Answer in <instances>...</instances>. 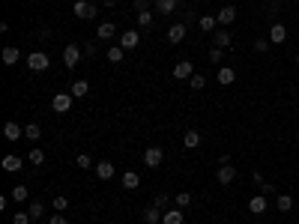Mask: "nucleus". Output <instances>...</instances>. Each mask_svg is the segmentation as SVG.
Wrapping results in <instances>:
<instances>
[{
  "instance_id": "f257e3e1",
  "label": "nucleus",
  "mask_w": 299,
  "mask_h": 224,
  "mask_svg": "<svg viewBox=\"0 0 299 224\" xmlns=\"http://www.w3.org/2000/svg\"><path fill=\"white\" fill-rule=\"evenodd\" d=\"M81 54H84V48H78L75 42H69V45L63 48V63H66V69H75V66H78Z\"/></svg>"
},
{
  "instance_id": "f03ea898",
  "label": "nucleus",
  "mask_w": 299,
  "mask_h": 224,
  "mask_svg": "<svg viewBox=\"0 0 299 224\" xmlns=\"http://www.w3.org/2000/svg\"><path fill=\"white\" fill-rule=\"evenodd\" d=\"M72 102H75V96H72V93H57V96L51 99V108H54V114H69Z\"/></svg>"
},
{
  "instance_id": "7ed1b4c3",
  "label": "nucleus",
  "mask_w": 299,
  "mask_h": 224,
  "mask_svg": "<svg viewBox=\"0 0 299 224\" xmlns=\"http://www.w3.org/2000/svg\"><path fill=\"white\" fill-rule=\"evenodd\" d=\"M75 18H96V3L93 0H75Z\"/></svg>"
},
{
  "instance_id": "20e7f679",
  "label": "nucleus",
  "mask_w": 299,
  "mask_h": 224,
  "mask_svg": "<svg viewBox=\"0 0 299 224\" xmlns=\"http://www.w3.org/2000/svg\"><path fill=\"white\" fill-rule=\"evenodd\" d=\"M27 66H30L33 72H45V69L51 66V60H48V54H42V51H33V54L27 57Z\"/></svg>"
},
{
  "instance_id": "39448f33",
  "label": "nucleus",
  "mask_w": 299,
  "mask_h": 224,
  "mask_svg": "<svg viewBox=\"0 0 299 224\" xmlns=\"http://www.w3.org/2000/svg\"><path fill=\"white\" fill-rule=\"evenodd\" d=\"M215 18H218V27H231L237 21V6H221Z\"/></svg>"
},
{
  "instance_id": "423d86ee",
  "label": "nucleus",
  "mask_w": 299,
  "mask_h": 224,
  "mask_svg": "<svg viewBox=\"0 0 299 224\" xmlns=\"http://www.w3.org/2000/svg\"><path fill=\"white\" fill-rule=\"evenodd\" d=\"M144 165L156 170V168L162 165V146H150V149H147V153H144Z\"/></svg>"
},
{
  "instance_id": "0eeeda50",
  "label": "nucleus",
  "mask_w": 299,
  "mask_h": 224,
  "mask_svg": "<svg viewBox=\"0 0 299 224\" xmlns=\"http://www.w3.org/2000/svg\"><path fill=\"white\" fill-rule=\"evenodd\" d=\"M212 45H215V48H231V45H234V42H231L228 27H218V30L212 33Z\"/></svg>"
},
{
  "instance_id": "6e6552de",
  "label": "nucleus",
  "mask_w": 299,
  "mask_h": 224,
  "mask_svg": "<svg viewBox=\"0 0 299 224\" xmlns=\"http://www.w3.org/2000/svg\"><path fill=\"white\" fill-rule=\"evenodd\" d=\"M120 45H123L126 51H135V48L141 45V36H138V30H126V33L120 36Z\"/></svg>"
},
{
  "instance_id": "1a4fd4ad",
  "label": "nucleus",
  "mask_w": 299,
  "mask_h": 224,
  "mask_svg": "<svg viewBox=\"0 0 299 224\" xmlns=\"http://www.w3.org/2000/svg\"><path fill=\"white\" fill-rule=\"evenodd\" d=\"M215 179H218L221 185H231V182L237 179V168H234V165H221L218 173H215Z\"/></svg>"
},
{
  "instance_id": "9d476101",
  "label": "nucleus",
  "mask_w": 299,
  "mask_h": 224,
  "mask_svg": "<svg viewBox=\"0 0 299 224\" xmlns=\"http://www.w3.org/2000/svg\"><path fill=\"white\" fill-rule=\"evenodd\" d=\"M195 75V66L189 63V60H179L177 66H174V78H179V81H185V78H192Z\"/></svg>"
},
{
  "instance_id": "9b49d317",
  "label": "nucleus",
  "mask_w": 299,
  "mask_h": 224,
  "mask_svg": "<svg viewBox=\"0 0 299 224\" xmlns=\"http://www.w3.org/2000/svg\"><path fill=\"white\" fill-rule=\"evenodd\" d=\"M153 6H156V12H159V15H174V12H177V6H179V0H156Z\"/></svg>"
},
{
  "instance_id": "f8f14e48",
  "label": "nucleus",
  "mask_w": 299,
  "mask_h": 224,
  "mask_svg": "<svg viewBox=\"0 0 299 224\" xmlns=\"http://www.w3.org/2000/svg\"><path fill=\"white\" fill-rule=\"evenodd\" d=\"M234 81H237L234 66H221V69H218V84H221V87H228V84H234Z\"/></svg>"
},
{
  "instance_id": "ddd939ff",
  "label": "nucleus",
  "mask_w": 299,
  "mask_h": 224,
  "mask_svg": "<svg viewBox=\"0 0 299 224\" xmlns=\"http://www.w3.org/2000/svg\"><path fill=\"white\" fill-rule=\"evenodd\" d=\"M248 212L264 215V212H267V197H264V195H254V197L248 200Z\"/></svg>"
},
{
  "instance_id": "4468645a",
  "label": "nucleus",
  "mask_w": 299,
  "mask_h": 224,
  "mask_svg": "<svg viewBox=\"0 0 299 224\" xmlns=\"http://www.w3.org/2000/svg\"><path fill=\"white\" fill-rule=\"evenodd\" d=\"M182 39H185V24H174V27L168 30V42H171V45H179Z\"/></svg>"
},
{
  "instance_id": "2eb2a0df",
  "label": "nucleus",
  "mask_w": 299,
  "mask_h": 224,
  "mask_svg": "<svg viewBox=\"0 0 299 224\" xmlns=\"http://www.w3.org/2000/svg\"><path fill=\"white\" fill-rule=\"evenodd\" d=\"M284 39H287V27H284V24H272V27H269V42L281 45Z\"/></svg>"
},
{
  "instance_id": "dca6fc26",
  "label": "nucleus",
  "mask_w": 299,
  "mask_h": 224,
  "mask_svg": "<svg viewBox=\"0 0 299 224\" xmlns=\"http://www.w3.org/2000/svg\"><path fill=\"white\" fill-rule=\"evenodd\" d=\"M96 176L99 179H114V162H96Z\"/></svg>"
},
{
  "instance_id": "f3484780",
  "label": "nucleus",
  "mask_w": 299,
  "mask_h": 224,
  "mask_svg": "<svg viewBox=\"0 0 299 224\" xmlns=\"http://www.w3.org/2000/svg\"><path fill=\"white\" fill-rule=\"evenodd\" d=\"M198 27H201L204 33H215V30H218V18H215V15H201V18H198Z\"/></svg>"
},
{
  "instance_id": "a211bd4d",
  "label": "nucleus",
  "mask_w": 299,
  "mask_h": 224,
  "mask_svg": "<svg viewBox=\"0 0 299 224\" xmlns=\"http://www.w3.org/2000/svg\"><path fill=\"white\" fill-rule=\"evenodd\" d=\"M3 138H6V140H21V138H24V129H21L18 123H6V126H3Z\"/></svg>"
},
{
  "instance_id": "6ab92c4d",
  "label": "nucleus",
  "mask_w": 299,
  "mask_h": 224,
  "mask_svg": "<svg viewBox=\"0 0 299 224\" xmlns=\"http://www.w3.org/2000/svg\"><path fill=\"white\" fill-rule=\"evenodd\" d=\"M162 215H165V212H162V209H159L156 203L144 209V221H147V224H159V221H162Z\"/></svg>"
},
{
  "instance_id": "aec40b11",
  "label": "nucleus",
  "mask_w": 299,
  "mask_h": 224,
  "mask_svg": "<svg viewBox=\"0 0 299 224\" xmlns=\"http://www.w3.org/2000/svg\"><path fill=\"white\" fill-rule=\"evenodd\" d=\"M182 218H185V212L177 206V209H168V212L162 215V224H182Z\"/></svg>"
},
{
  "instance_id": "412c9836",
  "label": "nucleus",
  "mask_w": 299,
  "mask_h": 224,
  "mask_svg": "<svg viewBox=\"0 0 299 224\" xmlns=\"http://www.w3.org/2000/svg\"><path fill=\"white\" fill-rule=\"evenodd\" d=\"M182 143H185V149H195V146H201V132L189 129V132L182 135Z\"/></svg>"
},
{
  "instance_id": "4be33fe9",
  "label": "nucleus",
  "mask_w": 299,
  "mask_h": 224,
  "mask_svg": "<svg viewBox=\"0 0 299 224\" xmlns=\"http://www.w3.org/2000/svg\"><path fill=\"white\" fill-rule=\"evenodd\" d=\"M96 36L99 39H114V21H102L96 27Z\"/></svg>"
},
{
  "instance_id": "5701e85b",
  "label": "nucleus",
  "mask_w": 299,
  "mask_h": 224,
  "mask_svg": "<svg viewBox=\"0 0 299 224\" xmlns=\"http://www.w3.org/2000/svg\"><path fill=\"white\" fill-rule=\"evenodd\" d=\"M18 57H21V51H18L15 45H6V48H3V63H6V66H15Z\"/></svg>"
},
{
  "instance_id": "b1692460",
  "label": "nucleus",
  "mask_w": 299,
  "mask_h": 224,
  "mask_svg": "<svg viewBox=\"0 0 299 224\" xmlns=\"http://www.w3.org/2000/svg\"><path fill=\"white\" fill-rule=\"evenodd\" d=\"M21 165H24V162H21L18 156H12V153H9V156H3V170L15 173V170H21Z\"/></svg>"
},
{
  "instance_id": "393cba45",
  "label": "nucleus",
  "mask_w": 299,
  "mask_h": 224,
  "mask_svg": "<svg viewBox=\"0 0 299 224\" xmlns=\"http://www.w3.org/2000/svg\"><path fill=\"white\" fill-rule=\"evenodd\" d=\"M123 57H126V48L123 45H111L108 48V60L111 63H123Z\"/></svg>"
},
{
  "instance_id": "a878e982",
  "label": "nucleus",
  "mask_w": 299,
  "mask_h": 224,
  "mask_svg": "<svg viewBox=\"0 0 299 224\" xmlns=\"http://www.w3.org/2000/svg\"><path fill=\"white\" fill-rule=\"evenodd\" d=\"M69 93H72V96H75V99H84V96H87V93H90V84H87V81H75V84H72V90H69Z\"/></svg>"
},
{
  "instance_id": "bb28decb",
  "label": "nucleus",
  "mask_w": 299,
  "mask_h": 224,
  "mask_svg": "<svg viewBox=\"0 0 299 224\" xmlns=\"http://www.w3.org/2000/svg\"><path fill=\"white\" fill-rule=\"evenodd\" d=\"M138 185H141V176L135 170H126L123 173V189H138Z\"/></svg>"
},
{
  "instance_id": "cd10ccee",
  "label": "nucleus",
  "mask_w": 299,
  "mask_h": 224,
  "mask_svg": "<svg viewBox=\"0 0 299 224\" xmlns=\"http://www.w3.org/2000/svg\"><path fill=\"white\" fill-rule=\"evenodd\" d=\"M27 197H30L27 185H12V200H15V203H24Z\"/></svg>"
},
{
  "instance_id": "c85d7f7f",
  "label": "nucleus",
  "mask_w": 299,
  "mask_h": 224,
  "mask_svg": "<svg viewBox=\"0 0 299 224\" xmlns=\"http://www.w3.org/2000/svg\"><path fill=\"white\" fill-rule=\"evenodd\" d=\"M27 212H30V218H33V221H39V218H42V212H45V209H42V200H30Z\"/></svg>"
},
{
  "instance_id": "c756f323",
  "label": "nucleus",
  "mask_w": 299,
  "mask_h": 224,
  "mask_svg": "<svg viewBox=\"0 0 299 224\" xmlns=\"http://www.w3.org/2000/svg\"><path fill=\"white\" fill-rule=\"evenodd\" d=\"M24 138H27V140H39V138H42V129L36 126V123H30V126H24Z\"/></svg>"
},
{
  "instance_id": "7c9ffc66",
  "label": "nucleus",
  "mask_w": 299,
  "mask_h": 224,
  "mask_svg": "<svg viewBox=\"0 0 299 224\" xmlns=\"http://www.w3.org/2000/svg\"><path fill=\"white\" fill-rule=\"evenodd\" d=\"M174 203H177L179 209H185V206H192V195H189V192H179V195L174 197Z\"/></svg>"
},
{
  "instance_id": "2f4dec72",
  "label": "nucleus",
  "mask_w": 299,
  "mask_h": 224,
  "mask_svg": "<svg viewBox=\"0 0 299 224\" xmlns=\"http://www.w3.org/2000/svg\"><path fill=\"white\" fill-rule=\"evenodd\" d=\"M30 162H33V165H39V168L45 165V153H42L39 146H33V149H30Z\"/></svg>"
},
{
  "instance_id": "473e14b6",
  "label": "nucleus",
  "mask_w": 299,
  "mask_h": 224,
  "mask_svg": "<svg viewBox=\"0 0 299 224\" xmlns=\"http://www.w3.org/2000/svg\"><path fill=\"white\" fill-rule=\"evenodd\" d=\"M278 209L281 212H290L293 209V197L290 195H278Z\"/></svg>"
},
{
  "instance_id": "72a5a7b5",
  "label": "nucleus",
  "mask_w": 299,
  "mask_h": 224,
  "mask_svg": "<svg viewBox=\"0 0 299 224\" xmlns=\"http://www.w3.org/2000/svg\"><path fill=\"white\" fill-rule=\"evenodd\" d=\"M189 87H192V90H204V87H207V78H204V75H192V78H189Z\"/></svg>"
},
{
  "instance_id": "f704fd0d",
  "label": "nucleus",
  "mask_w": 299,
  "mask_h": 224,
  "mask_svg": "<svg viewBox=\"0 0 299 224\" xmlns=\"http://www.w3.org/2000/svg\"><path fill=\"white\" fill-rule=\"evenodd\" d=\"M33 218H30V212H24V209H18L15 215H12V224H30Z\"/></svg>"
},
{
  "instance_id": "c9c22d12",
  "label": "nucleus",
  "mask_w": 299,
  "mask_h": 224,
  "mask_svg": "<svg viewBox=\"0 0 299 224\" xmlns=\"http://www.w3.org/2000/svg\"><path fill=\"white\" fill-rule=\"evenodd\" d=\"M269 45H272L269 39H254V51H257V54H267V51H269Z\"/></svg>"
},
{
  "instance_id": "e433bc0d",
  "label": "nucleus",
  "mask_w": 299,
  "mask_h": 224,
  "mask_svg": "<svg viewBox=\"0 0 299 224\" xmlns=\"http://www.w3.org/2000/svg\"><path fill=\"white\" fill-rule=\"evenodd\" d=\"M138 24L141 27H150V24H153V12H150V9L147 12H138Z\"/></svg>"
},
{
  "instance_id": "4c0bfd02",
  "label": "nucleus",
  "mask_w": 299,
  "mask_h": 224,
  "mask_svg": "<svg viewBox=\"0 0 299 224\" xmlns=\"http://www.w3.org/2000/svg\"><path fill=\"white\" fill-rule=\"evenodd\" d=\"M75 165H78L81 170H90V165H93V162H90V156H87V153H81L78 159H75Z\"/></svg>"
},
{
  "instance_id": "58836bf2",
  "label": "nucleus",
  "mask_w": 299,
  "mask_h": 224,
  "mask_svg": "<svg viewBox=\"0 0 299 224\" xmlns=\"http://www.w3.org/2000/svg\"><path fill=\"white\" fill-rule=\"evenodd\" d=\"M221 57H224V48H209V63H221Z\"/></svg>"
},
{
  "instance_id": "ea45409f",
  "label": "nucleus",
  "mask_w": 299,
  "mask_h": 224,
  "mask_svg": "<svg viewBox=\"0 0 299 224\" xmlns=\"http://www.w3.org/2000/svg\"><path fill=\"white\" fill-rule=\"evenodd\" d=\"M153 203H156V206H159V209H165V206H168V203H171V195H165V192H159V195H156V200H153Z\"/></svg>"
},
{
  "instance_id": "a19ab883",
  "label": "nucleus",
  "mask_w": 299,
  "mask_h": 224,
  "mask_svg": "<svg viewBox=\"0 0 299 224\" xmlns=\"http://www.w3.org/2000/svg\"><path fill=\"white\" fill-rule=\"evenodd\" d=\"M54 209H57V212H66V209H69V200H66L63 195H57V197H54Z\"/></svg>"
},
{
  "instance_id": "79ce46f5",
  "label": "nucleus",
  "mask_w": 299,
  "mask_h": 224,
  "mask_svg": "<svg viewBox=\"0 0 299 224\" xmlns=\"http://www.w3.org/2000/svg\"><path fill=\"white\" fill-rule=\"evenodd\" d=\"M48 224H66V215H63V212H54V215L48 218Z\"/></svg>"
},
{
  "instance_id": "37998d69",
  "label": "nucleus",
  "mask_w": 299,
  "mask_h": 224,
  "mask_svg": "<svg viewBox=\"0 0 299 224\" xmlns=\"http://www.w3.org/2000/svg\"><path fill=\"white\" fill-rule=\"evenodd\" d=\"M135 9H138V12H147V9H150V0H135Z\"/></svg>"
},
{
  "instance_id": "c03bdc74",
  "label": "nucleus",
  "mask_w": 299,
  "mask_h": 224,
  "mask_svg": "<svg viewBox=\"0 0 299 224\" xmlns=\"http://www.w3.org/2000/svg\"><path fill=\"white\" fill-rule=\"evenodd\" d=\"M84 54H87V57H96V45H93V42H87V45H84Z\"/></svg>"
},
{
  "instance_id": "a18cd8bd",
  "label": "nucleus",
  "mask_w": 299,
  "mask_h": 224,
  "mask_svg": "<svg viewBox=\"0 0 299 224\" xmlns=\"http://www.w3.org/2000/svg\"><path fill=\"white\" fill-rule=\"evenodd\" d=\"M102 3H105V6H111V9H114V3H117V0H102Z\"/></svg>"
},
{
  "instance_id": "49530a36",
  "label": "nucleus",
  "mask_w": 299,
  "mask_h": 224,
  "mask_svg": "<svg viewBox=\"0 0 299 224\" xmlns=\"http://www.w3.org/2000/svg\"><path fill=\"white\" fill-rule=\"evenodd\" d=\"M260 3H272V0H260Z\"/></svg>"
},
{
  "instance_id": "de8ad7c7",
  "label": "nucleus",
  "mask_w": 299,
  "mask_h": 224,
  "mask_svg": "<svg viewBox=\"0 0 299 224\" xmlns=\"http://www.w3.org/2000/svg\"><path fill=\"white\" fill-rule=\"evenodd\" d=\"M296 66H299V54H296Z\"/></svg>"
}]
</instances>
